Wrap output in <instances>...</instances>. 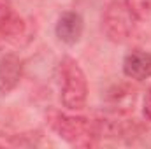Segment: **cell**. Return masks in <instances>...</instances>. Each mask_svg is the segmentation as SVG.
<instances>
[{
	"label": "cell",
	"mask_w": 151,
	"mask_h": 149,
	"mask_svg": "<svg viewBox=\"0 0 151 149\" xmlns=\"http://www.w3.org/2000/svg\"><path fill=\"white\" fill-rule=\"evenodd\" d=\"M46 119L51 130L74 148H93L100 139L95 119L65 114L56 109L46 112Z\"/></svg>",
	"instance_id": "1"
},
{
	"label": "cell",
	"mask_w": 151,
	"mask_h": 149,
	"mask_svg": "<svg viewBox=\"0 0 151 149\" xmlns=\"http://www.w3.org/2000/svg\"><path fill=\"white\" fill-rule=\"evenodd\" d=\"M58 82H60V98L63 107H67L69 111H81L88 98V82L83 69L74 58L63 56L60 60Z\"/></svg>",
	"instance_id": "2"
},
{
	"label": "cell",
	"mask_w": 151,
	"mask_h": 149,
	"mask_svg": "<svg viewBox=\"0 0 151 149\" xmlns=\"http://www.w3.org/2000/svg\"><path fill=\"white\" fill-rule=\"evenodd\" d=\"M137 19L130 14L123 2H111L102 14V28L113 42H127L135 32Z\"/></svg>",
	"instance_id": "3"
},
{
	"label": "cell",
	"mask_w": 151,
	"mask_h": 149,
	"mask_svg": "<svg viewBox=\"0 0 151 149\" xmlns=\"http://www.w3.org/2000/svg\"><path fill=\"white\" fill-rule=\"evenodd\" d=\"M23 79V62L18 54L7 53L0 58V93L7 95Z\"/></svg>",
	"instance_id": "4"
},
{
	"label": "cell",
	"mask_w": 151,
	"mask_h": 149,
	"mask_svg": "<svg viewBox=\"0 0 151 149\" xmlns=\"http://www.w3.org/2000/svg\"><path fill=\"white\" fill-rule=\"evenodd\" d=\"M25 34V21L9 0H0V40H16Z\"/></svg>",
	"instance_id": "5"
},
{
	"label": "cell",
	"mask_w": 151,
	"mask_h": 149,
	"mask_svg": "<svg viewBox=\"0 0 151 149\" xmlns=\"http://www.w3.org/2000/svg\"><path fill=\"white\" fill-rule=\"evenodd\" d=\"M83 30H84V21H83L81 14H77L74 11L63 12L58 18L56 27H55L58 40H62L63 44H69V46H74L79 42Z\"/></svg>",
	"instance_id": "6"
},
{
	"label": "cell",
	"mask_w": 151,
	"mask_h": 149,
	"mask_svg": "<svg viewBox=\"0 0 151 149\" xmlns=\"http://www.w3.org/2000/svg\"><path fill=\"white\" fill-rule=\"evenodd\" d=\"M123 74L134 81L151 77V53L134 49L123 58Z\"/></svg>",
	"instance_id": "7"
},
{
	"label": "cell",
	"mask_w": 151,
	"mask_h": 149,
	"mask_svg": "<svg viewBox=\"0 0 151 149\" xmlns=\"http://www.w3.org/2000/svg\"><path fill=\"white\" fill-rule=\"evenodd\" d=\"M123 4L137 21L146 19L151 14V0H123Z\"/></svg>",
	"instance_id": "8"
},
{
	"label": "cell",
	"mask_w": 151,
	"mask_h": 149,
	"mask_svg": "<svg viewBox=\"0 0 151 149\" xmlns=\"http://www.w3.org/2000/svg\"><path fill=\"white\" fill-rule=\"evenodd\" d=\"M142 112H144V117L151 121V88L146 91L144 95V102H142Z\"/></svg>",
	"instance_id": "9"
}]
</instances>
